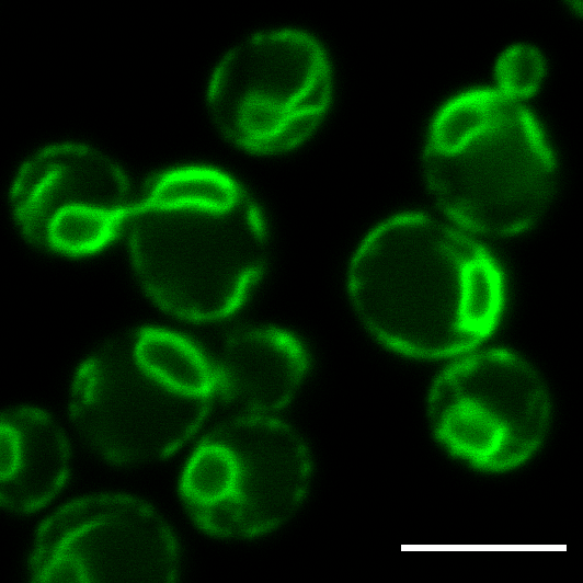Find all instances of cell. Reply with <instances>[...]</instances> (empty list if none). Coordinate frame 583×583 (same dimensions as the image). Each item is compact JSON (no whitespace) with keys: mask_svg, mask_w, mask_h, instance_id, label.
Segmentation results:
<instances>
[{"mask_svg":"<svg viewBox=\"0 0 583 583\" xmlns=\"http://www.w3.org/2000/svg\"><path fill=\"white\" fill-rule=\"evenodd\" d=\"M215 393L214 366L193 343L139 328L112 339L82 364L70 413L94 453L133 466L161 459L187 441Z\"/></svg>","mask_w":583,"mask_h":583,"instance_id":"obj_3","label":"cell"},{"mask_svg":"<svg viewBox=\"0 0 583 583\" xmlns=\"http://www.w3.org/2000/svg\"><path fill=\"white\" fill-rule=\"evenodd\" d=\"M1 504L30 513L61 489L69 469V447L56 422L30 407L1 415Z\"/></svg>","mask_w":583,"mask_h":583,"instance_id":"obj_11","label":"cell"},{"mask_svg":"<svg viewBox=\"0 0 583 583\" xmlns=\"http://www.w3.org/2000/svg\"><path fill=\"white\" fill-rule=\"evenodd\" d=\"M179 553L167 523L124 494L71 501L41 525L30 559L36 582H171Z\"/></svg>","mask_w":583,"mask_h":583,"instance_id":"obj_8","label":"cell"},{"mask_svg":"<svg viewBox=\"0 0 583 583\" xmlns=\"http://www.w3.org/2000/svg\"><path fill=\"white\" fill-rule=\"evenodd\" d=\"M309 477V454L292 427L265 414L241 413L201 441L184 468L180 492L205 531L244 538L289 518Z\"/></svg>","mask_w":583,"mask_h":583,"instance_id":"obj_5","label":"cell"},{"mask_svg":"<svg viewBox=\"0 0 583 583\" xmlns=\"http://www.w3.org/2000/svg\"><path fill=\"white\" fill-rule=\"evenodd\" d=\"M424 171L449 217L490 236L513 235L534 224L556 178L531 116L495 91L469 92L444 106L432 127Z\"/></svg>","mask_w":583,"mask_h":583,"instance_id":"obj_4","label":"cell"},{"mask_svg":"<svg viewBox=\"0 0 583 583\" xmlns=\"http://www.w3.org/2000/svg\"><path fill=\"white\" fill-rule=\"evenodd\" d=\"M306 369V352L292 334L244 329L227 340L214 366L216 391L242 413L266 414L292 399Z\"/></svg>","mask_w":583,"mask_h":583,"instance_id":"obj_10","label":"cell"},{"mask_svg":"<svg viewBox=\"0 0 583 583\" xmlns=\"http://www.w3.org/2000/svg\"><path fill=\"white\" fill-rule=\"evenodd\" d=\"M495 75L502 94L519 99L534 93L544 75L540 55L529 46H515L499 59Z\"/></svg>","mask_w":583,"mask_h":583,"instance_id":"obj_12","label":"cell"},{"mask_svg":"<svg viewBox=\"0 0 583 583\" xmlns=\"http://www.w3.org/2000/svg\"><path fill=\"white\" fill-rule=\"evenodd\" d=\"M15 218L36 244L83 254L126 225L128 185L121 169L93 147L64 142L33 153L11 192Z\"/></svg>","mask_w":583,"mask_h":583,"instance_id":"obj_9","label":"cell"},{"mask_svg":"<svg viewBox=\"0 0 583 583\" xmlns=\"http://www.w3.org/2000/svg\"><path fill=\"white\" fill-rule=\"evenodd\" d=\"M137 275L169 312L212 321L235 311L266 259L263 219L227 174L180 167L152 180L125 225Z\"/></svg>","mask_w":583,"mask_h":583,"instance_id":"obj_2","label":"cell"},{"mask_svg":"<svg viewBox=\"0 0 583 583\" xmlns=\"http://www.w3.org/2000/svg\"><path fill=\"white\" fill-rule=\"evenodd\" d=\"M353 305L380 342L436 358L473 348L503 308L502 273L466 235L426 216H396L356 251L348 272Z\"/></svg>","mask_w":583,"mask_h":583,"instance_id":"obj_1","label":"cell"},{"mask_svg":"<svg viewBox=\"0 0 583 583\" xmlns=\"http://www.w3.org/2000/svg\"><path fill=\"white\" fill-rule=\"evenodd\" d=\"M428 415L450 454L476 468L503 471L538 449L550 401L528 362L506 350H487L443 370L431 389Z\"/></svg>","mask_w":583,"mask_h":583,"instance_id":"obj_7","label":"cell"},{"mask_svg":"<svg viewBox=\"0 0 583 583\" xmlns=\"http://www.w3.org/2000/svg\"><path fill=\"white\" fill-rule=\"evenodd\" d=\"M327 57L296 30L249 36L217 65L208 89L212 115L236 144L258 152L288 149L312 132L330 98Z\"/></svg>","mask_w":583,"mask_h":583,"instance_id":"obj_6","label":"cell"}]
</instances>
